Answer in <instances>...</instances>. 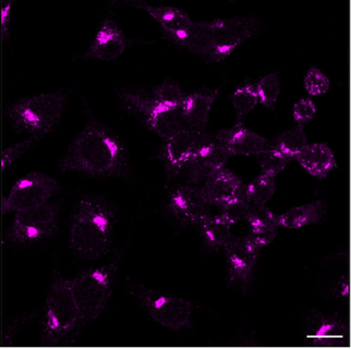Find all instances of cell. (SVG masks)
Here are the masks:
<instances>
[{
	"mask_svg": "<svg viewBox=\"0 0 351 349\" xmlns=\"http://www.w3.org/2000/svg\"><path fill=\"white\" fill-rule=\"evenodd\" d=\"M229 158L230 156L215 140L204 152L187 165L188 176L195 183L206 182L208 178L225 168Z\"/></svg>",
	"mask_w": 351,
	"mask_h": 349,
	"instance_id": "obj_18",
	"label": "cell"
},
{
	"mask_svg": "<svg viewBox=\"0 0 351 349\" xmlns=\"http://www.w3.org/2000/svg\"><path fill=\"white\" fill-rule=\"evenodd\" d=\"M125 101L139 111L154 133L166 141L186 127L181 108L166 106L137 94L125 95Z\"/></svg>",
	"mask_w": 351,
	"mask_h": 349,
	"instance_id": "obj_10",
	"label": "cell"
},
{
	"mask_svg": "<svg viewBox=\"0 0 351 349\" xmlns=\"http://www.w3.org/2000/svg\"><path fill=\"white\" fill-rule=\"evenodd\" d=\"M276 187V177L262 173L247 186L245 196L251 204L266 206L274 195Z\"/></svg>",
	"mask_w": 351,
	"mask_h": 349,
	"instance_id": "obj_23",
	"label": "cell"
},
{
	"mask_svg": "<svg viewBox=\"0 0 351 349\" xmlns=\"http://www.w3.org/2000/svg\"><path fill=\"white\" fill-rule=\"evenodd\" d=\"M140 299L150 317L162 327L179 332L191 326L193 305L185 299L146 293Z\"/></svg>",
	"mask_w": 351,
	"mask_h": 349,
	"instance_id": "obj_9",
	"label": "cell"
},
{
	"mask_svg": "<svg viewBox=\"0 0 351 349\" xmlns=\"http://www.w3.org/2000/svg\"><path fill=\"white\" fill-rule=\"evenodd\" d=\"M276 231L269 230V229H254L251 228L250 231L249 237L254 243L260 249H263L266 245H269L276 237Z\"/></svg>",
	"mask_w": 351,
	"mask_h": 349,
	"instance_id": "obj_35",
	"label": "cell"
},
{
	"mask_svg": "<svg viewBox=\"0 0 351 349\" xmlns=\"http://www.w3.org/2000/svg\"><path fill=\"white\" fill-rule=\"evenodd\" d=\"M232 225L225 220L222 216H210L200 224L202 234L206 243L217 249H225L227 245L233 239L231 232Z\"/></svg>",
	"mask_w": 351,
	"mask_h": 349,
	"instance_id": "obj_22",
	"label": "cell"
},
{
	"mask_svg": "<svg viewBox=\"0 0 351 349\" xmlns=\"http://www.w3.org/2000/svg\"><path fill=\"white\" fill-rule=\"evenodd\" d=\"M296 160L309 175L319 179H325L337 167L333 152L325 143L307 144Z\"/></svg>",
	"mask_w": 351,
	"mask_h": 349,
	"instance_id": "obj_17",
	"label": "cell"
},
{
	"mask_svg": "<svg viewBox=\"0 0 351 349\" xmlns=\"http://www.w3.org/2000/svg\"><path fill=\"white\" fill-rule=\"evenodd\" d=\"M259 102L268 108H274L280 93V82L278 74L271 73L264 76L256 86Z\"/></svg>",
	"mask_w": 351,
	"mask_h": 349,
	"instance_id": "obj_28",
	"label": "cell"
},
{
	"mask_svg": "<svg viewBox=\"0 0 351 349\" xmlns=\"http://www.w3.org/2000/svg\"><path fill=\"white\" fill-rule=\"evenodd\" d=\"M256 158L261 167L263 174L272 176V177H276L280 173H282L292 160V158H289L288 156L282 154L274 146L271 147L267 146L263 152L256 156Z\"/></svg>",
	"mask_w": 351,
	"mask_h": 349,
	"instance_id": "obj_25",
	"label": "cell"
},
{
	"mask_svg": "<svg viewBox=\"0 0 351 349\" xmlns=\"http://www.w3.org/2000/svg\"><path fill=\"white\" fill-rule=\"evenodd\" d=\"M317 106L311 99H301L295 103L293 108V117L299 125H305L315 117Z\"/></svg>",
	"mask_w": 351,
	"mask_h": 349,
	"instance_id": "obj_34",
	"label": "cell"
},
{
	"mask_svg": "<svg viewBox=\"0 0 351 349\" xmlns=\"http://www.w3.org/2000/svg\"><path fill=\"white\" fill-rule=\"evenodd\" d=\"M59 222V210L55 204H41L16 214L10 229V237L19 245L37 243L51 237Z\"/></svg>",
	"mask_w": 351,
	"mask_h": 349,
	"instance_id": "obj_7",
	"label": "cell"
},
{
	"mask_svg": "<svg viewBox=\"0 0 351 349\" xmlns=\"http://www.w3.org/2000/svg\"><path fill=\"white\" fill-rule=\"evenodd\" d=\"M259 22L252 18L223 19L208 22L210 62L228 57L241 43L258 32Z\"/></svg>",
	"mask_w": 351,
	"mask_h": 349,
	"instance_id": "obj_8",
	"label": "cell"
},
{
	"mask_svg": "<svg viewBox=\"0 0 351 349\" xmlns=\"http://www.w3.org/2000/svg\"><path fill=\"white\" fill-rule=\"evenodd\" d=\"M216 96L214 93H194L186 96L181 107L186 127L204 130Z\"/></svg>",
	"mask_w": 351,
	"mask_h": 349,
	"instance_id": "obj_20",
	"label": "cell"
},
{
	"mask_svg": "<svg viewBox=\"0 0 351 349\" xmlns=\"http://www.w3.org/2000/svg\"><path fill=\"white\" fill-rule=\"evenodd\" d=\"M138 6L143 8L154 20L158 21L162 29L166 31L167 35L173 41L187 32L193 24L190 16L179 8H165V6L158 8V6L148 5L146 3H140Z\"/></svg>",
	"mask_w": 351,
	"mask_h": 349,
	"instance_id": "obj_19",
	"label": "cell"
},
{
	"mask_svg": "<svg viewBox=\"0 0 351 349\" xmlns=\"http://www.w3.org/2000/svg\"><path fill=\"white\" fill-rule=\"evenodd\" d=\"M214 140L204 130L185 127L167 140L165 154L168 164L172 168L182 169L187 167L194 158L206 149Z\"/></svg>",
	"mask_w": 351,
	"mask_h": 349,
	"instance_id": "obj_11",
	"label": "cell"
},
{
	"mask_svg": "<svg viewBox=\"0 0 351 349\" xmlns=\"http://www.w3.org/2000/svg\"><path fill=\"white\" fill-rule=\"evenodd\" d=\"M57 180L43 173L33 172L16 182L10 194L2 200L1 212L18 213L47 204L59 192Z\"/></svg>",
	"mask_w": 351,
	"mask_h": 349,
	"instance_id": "obj_6",
	"label": "cell"
},
{
	"mask_svg": "<svg viewBox=\"0 0 351 349\" xmlns=\"http://www.w3.org/2000/svg\"><path fill=\"white\" fill-rule=\"evenodd\" d=\"M202 191L212 204H217L221 208L245 195L241 180L225 168L206 180Z\"/></svg>",
	"mask_w": 351,
	"mask_h": 349,
	"instance_id": "obj_16",
	"label": "cell"
},
{
	"mask_svg": "<svg viewBox=\"0 0 351 349\" xmlns=\"http://www.w3.org/2000/svg\"><path fill=\"white\" fill-rule=\"evenodd\" d=\"M171 208L179 218L193 224H202L210 216L212 202L202 189L192 186H181L172 194Z\"/></svg>",
	"mask_w": 351,
	"mask_h": 349,
	"instance_id": "obj_12",
	"label": "cell"
},
{
	"mask_svg": "<svg viewBox=\"0 0 351 349\" xmlns=\"http://www.w3.org/2000/svg\"><path fill=\"white\" fill-rule=\"evenodd\" d=\"M123 149L117 138L92 121L72 142L60 168L64 172L112 175L123 168Z\"/></svg>",
	"mask_w": 351,
	"mask_h": 349,
	"instance_id": "obj_1",
	"label": "cell"
},
{
	"mask_svg": "<svg viewBox=\"0 0 351 349\" xmlns=\"http://www.w3.org/2000/svg\"><path fill=\"white\" fill-rule=\"evenodd\" d=\"M41 138L43 137L32 136V137L25 140V141L19 142V143L14 144V145L5 148V149L2 152L1 160H0V169H1V172H4L10 165L14 164L16 160L22 158L27 152L32 150L33 148L38 144V142H40Z\"/></svg>",
	"mask_w": 351,
	"mask_h": 349,
	"instance_id": "obj_31",
	"label": "cell"
},
{
	"mask_svg": "<svg viewBox=\"0 0 351 349\" xmlns=\"http://www.w3.org/2000/svg\"><path fill=\"white\" fill-rule=\"evenodd\" d=\"M66 103L63 93H47L16 101L8 108V117L19 132L43 137L61 119Z\"/></svg>",
	"mask_w": 351,
	"mask_h": 349,
	"instance_id": "obj_3",
	"label": "cell"
},
{
	"mask_svg": "<svg viewBox=\"0 0 351 349\" xmlns=\"http://www.w3.org/2000/svg\"><path fill=\"white\" fill-rule=\"evenodd\" d=\"M216 141L230 156H258L267 147L265 138L241 125L220 132Z\"/></svg>",
	"mask_w": 351,
	"mask_h": 349,
	"instance_id": "obj_14",
	"label": "cell"
},
{
	"mask_svg": "<svg viewBox=\"0 0 351 349\" xmlns=\"http://www.w3.org/2000/svg\"><path fill=\"white\" fill-rule=\"evenodd\" d=\"M348 331L343 326L337 323L325 324L317 330L315 344L323 348H341L346 346Z\"/></svg>",
	"mask_w": 351,
	"mask_h": 349,
	"instance_id": "obj_26",
	"label": "cell"
},
{
	"mask_svg": "<svg viewBox=\"0 0 351 349\" xmlns=\"http://www.w3.org/2000/svg\"><path fill=\"white\" fill-rule=\"evenodd\" d=\"M261 249L249 237L234 239L225 247L229 276L233 282L249 280L257 263Z\"/></svg>",
	"mask_w": 351,
	"mask_h": 349,
	"instance_id": "obj_13",
	"label": "cell"
},
{
	"mask_svg": "<svg viewBox=\"0 0 351 349\" xmlns=\"http://www.w3.org/2000/svg\"><path fill=\"white\" fill-rule=\"evenodd\" d=\"M82 323L80 311L72 293L71 280L57 278L47 297L43 322V344H57Z\"/></svg>",
	"mask_w": 351,
	"mask_h": 349,
	"instance_id": "obj_4",
	"label": "cell"
},
{
	"mask_svg": "<svg viewBox=\"0 0 351 349\" xmlns=\"http://www.w3.org/2000/svg\"><path fill=\"white\" fill-rule=\"evenodd\" d=\"M329 78L319 68L311 67L307 71L304 77V86L311 96H321L325 95L330 90Z\"/></svg>",
	"mask_w": 351,
	"mask_h": 349,
	"instance_id": "obj_33",
	"label": "cell"
},
{
	"mask_svg": "<svg viewBox=\"0 0 351 349\" xmlns=\"http://www.w3.org/2000/svg\"><path fill=\"white\" fill-rule=\"evenodd\" d=\"M233 107L239 121L245 119L259 103L256 86L245 84L237 88L232 95Z\"/></svg>",
	"mask_w": 351,
	"mask_h": 349,
	"instance_id": "obj_27",
	"label": "cell"
},
{
	"mask_svg": "<svg viewBox=\"0 0 351 349\" xmlns=\"http://www.w3.org/2000/svg\"><path fill=\"white\" fill-rule=\"evenodd\" d=\"M252 204L251 213H250L247 222L251 228L269 229V230H278L280 225V216L274 214L266 206H258Z\"/></svg>",
	"mask_w": 351,
	"mask_h": 349,
	"instance_id": "obj_29",
	"label": "cell"
},
{
	"mask_svg": "<svg viewBox=\"0 0 351 349\" xmlns=\"http://www.w3.org/2000/svg\"><path fill=\"white\" fill-rule=\"evenodd\" d=\"M252 204L245 196H241L232 202L222 206L221 216L228 221L231 225L237 224L241 221H247L251 213Z\"/></svg>",
	"mask_w": 351,
	"mask_h": 349,
	"instance_id": "obj_32",
	"label": "cell"
},
{
	"mask_svg": "<svg viewBox=\"0 0 351 349\" xmlns=\"http://www.w3.org/2000/svg\"><path fill=\"white\" fill-rule=\"evenodd\" d=\"M115 274L117 267L108 265L82 272L71 280L82 323L97 319L104 311L112 294Z\"/></svg>",
	"mask_w": 351,
	"mask_h": 349,
	"instance_id": "obj_5",
	"label": "cell"
},
{
	"mask_svg": "<svg viewBox=\"0 0 351 349\" xmlns=\"http://www.w3.org/2000/svg\"><path fill=\"white\" fill-rule=\"evenodd\" d=\"M307 145L306 136L302 127L298 125L294 129L285 132L282 135L278 136L274 142V147L280 150L282 154L288 156L289 158H296L297 154Z\"/></svg>",
	"mask_w": 351,
	"mask_h": 349,
	"instance_id": "obj_24",
	"label": "cell"
},
{
	"mask_svg": "<svg viewBox=\"0 0 351 349\" xmlns=\"http://www.w3.org/2000/svg\"><path fill=\"white\" fill-rule=\"evenodd\" d=\"M154 99L156 102L166 106L181 108L186 95L182 92L181 88L173 82H164L154 91Z\"/></svg>",
	"mask_w": 351,
	"mask_h": 349,
	"instance_id": "obj_30",
	"label": "cell"
},
{
	"mask_svg": "<svg viewBox=\"0 0 351 349\" xmlns=\"http://www.w3.org/2000/svg\"><path fill=\"white\" fill-rule=\"evenodd\" d=\"M127 47V39L117 23L104 21L97 32L86 57L101 61H113L123 55Z\"/></svg>",
	"mask_w": 351,
	"mask_h": 349,
	"instance_id": "obj_15",
	"label": "cell"
},
{
	"mask_svg": "<svg viewBox=\"0 0 351 349\" xmlns=\"http://www.w3.org/2000/svg\"><path fill=\"white\" fill-rule=\"evenodd\" d=\"M113 215L97 200L78 204L70 226V247L86 259H97L108 251L112 239Z\"/></svg>",
	"mask_w": 351,
	"mask_h": 349,
	"instance_id": "obj_2",
	"label": "cell"
},
{
	"mask_svg": "<svg viewBox=\"0 0 351 349\" xmlns=\"http://www.w3.org/2000/svg\"><path fill=\"white\" fill-rule=\"evenodd\" d=\"M322 202H311L304 206L290 208L280 215V225L289 229H299L319 222L324 214Z\"/></svg>",
	"mask_w": 351,
	"mask_h": 349,
	"instance_id": "obj_21",
	"label": "cell"
}]
</instances>
